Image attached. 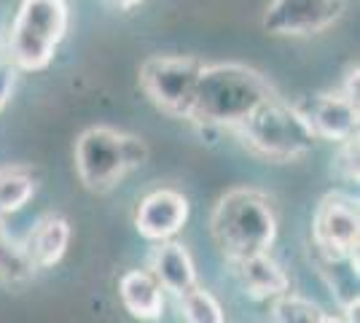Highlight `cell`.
Listing matches in <instances>:
<instances>
[{
    "mask_svg": "<svg viewBox=\"0 0 360 323\" xmlns=\"http://www.w3.org/2000/svg\"><path fill=\"white\" fill-rule=\"evenodd\" d=\"M336 146H339V148H336V154L330 159V172H333L339 181H345V184H358V178H360L358 135L349 140H342V143H336Z\"/></svg>",
    "mask_w": 360,
    "mask_h": 323,
    "instance_id": "ffe728a7",
    "label": "cell"
},
{
    "mask_svg": "<svg viewBox=\"0 0 360 323\" xmlns=\"http://www.w3.org/2000/svg\"><path fill=\"white\" fill-rule=\"evenodd\" d=\"M274 94L277 92L269 78L250 65H242V62L202 65L188 122H194L196 127L234 129L264 100H269Z\"/></svg>",
    "mask_w": 360,
    "mask_h": 323,
    "instance_id": "6da1fadb",
    "label": "cell"
},
{
    "mask_svg": "<svg viewBox=\"0 0 360 323\" xmlns=\"http://www.w3.org/2000/svg\"><path fill=\"white\" fill-rule=\"evenodd\" d=\"M68 30V0H22L6 38V57L25 73H41L54 62Z\"/></svg>",
    "mask_w": 360,
    "mask_h": 323,
    "instance_id": "5b68a950",
    "label": "cell"
},
{
    "mask_svg": "<svg viewBox=\"0 0 360 323\" xmlns=\"http://www.w3.org/2000/svg\"><path fill=\"white\" fill-rule=\"evenodd\" d=\"M70 237H73V232H70L68 218L46 215L32 227V232L22 243V248H25V253H27V259H30L35 270H49V267H54V264H60L65 259Z\"/></svg>",
    "mask_w": 360,
    "mask_h": 323,
    "instance_id": "4fadbf2b",
    "label": "cell"
},
{
    "mask_svg": "<svg viewBox=\"0 0 360 323\" xmlns=\"http://www.w3.org/2000/svg\"><path fill=\"white\" fill-rule=\"evenodd\" d=\"M347 97H352L355 103H358V65H349L347 68V76H345V84L339 87Z\"/></svg>",
    "mask_w": 360,
    "mask_h": 323,
    "instance_id": "7402d4cb",
    "label": "cell"
},
{
    "mask_svg": "<svg viewBox=\"0 0 360 323\" xmlns=\"http://www.w3.org/2000/svg\"><path fill=\"white\" fill-rule=\"evenodd\" d=\"M347 11V0H271L261 27L277 38H309L333 27Z\"/></svg>",
    "mask_w": 360,
    "mask_h": 323,
    "instance_id": "52a82bcc",
    "label": "cell"
},
{
    "mask_svg": "<svg viewBox=\"0 0 360 323\" xmlns=\"http://www.w3.org/2000/svg\"><path fill=\"white\" fill-rule=\"evenodd\" d=\"M110 11H121V14H127V11H135L137 6H143L146 0H103Z\"/></svg>",
    "mask_w": 360,
    "mask_h": 323,
    "instance_id": "603a6c76",
    "label": "cell"
},
{
    "mask_svg": "<svg viewBox=\"0 0 360 323\" xmlns=\"http://www.w3.org/2000/svg\"><path fill=\"white\" fill-rule=\"evenodd\" d=\"M180 312L186 323H226L224 308L215 299V293L196 283L194 289L180 293Z\"/></svg>",
    "mask_w": 360,
    "mask_h": 323,
    "instance_id": "d6986e66",
    "label": "cell"
},
{
    "mask_svg": "<svg viewBox=\"0 0 360 323\" xmlns=\"http://www.w3.org/2000/svg\"><path fill=\"white\" fill-rule=\"evenodd\" d=\"M231 264V272L237 277L240 289L250 299H277L285 291H290V277L283 270V264L277 262L274 256H269V251L264 253H253V256H245Z\"/></svg>",
    "mask_w": 360,
    "mask_h": 323,
    "instance_id": "8fae6325",
    "label": "cell"
},
{
    "mask_svg": "<svg viewBox=\"0 0 360 323\" xmlns=\"http://www.w3.org/2000/svg\"><path fill=\"white\" fill-rule=\"evenodd\" d=\"M312 262L330 293L336 296L339 308L345 312H355L358 310V256L326 253V251L312 248Z\"/></svg>",
    "mask_w": 360,
    "mask_h": 323,
    "instance_id": "9a60e30c",
    "label": "cell"
},
{
    "mask_svg": "<svg viewBox=\"0 0 360 323\" xmlns=\"http://www.w3.org/2000/svg\"><path fill=\"white\" fill-rule=\"evenodd\" d=\"M41 170L32 165H3L0 167V218L19 213L38 194Z\"/></svg>",
    "mask_w": 360,
    "mask_h": 323,
    "instance_id": "2e32d148",
    "label": "cell"
},
{
    "mask_svg": "<svg viewBox=\"0 0 360 323\" xmlns=\"http://www.w3.org/2000/svg\"><path fill=\"white\" fill-rule=\"evenodd\" d=\"M148 143L140 135L121 132L105 124L84 129L73 148L78 181L94 194H103L119 186L132 170L148 162Z\"/></svg>",
    "mask_w": 360,
    "mask_h": 323,
    "instance_id": "3957f363",
    "label": "cell"
},
{
    "mask_svg": "<svg viewBox=\"0 0 360 323\" xmlns=\"http://www.w3.org/2000/svg\"><path fill=\"white\" fill-rule=\"evenodd\" d=\"M326 323H355L352 321V312H339V315H326Z\"/></svg>",
    "mask_w": 360,
    "mask_h": 323,
    "instance_id": "cb8c5ba5",
    "label": "cell"
},
{
    "mask_svg": "<svg viewBox=\"0 0 360 323\" xmlns=\"http://www.w3.org/2000/svg\"><path fill=\"white\" fill-rule=\"evenodd\" d=\"M16 78H19V68L8 57H3L0 60V113L8 108L11 97H14Z\"/></svg>",
    "mask_w": 360,
    "mask_h": 323,
    "instance_id": "44dd1931",
    "label": "cell"
},
{
    "mask_svg": "<svg viewBox=\"0 0 360 323\" xmlns=\"http://www.w3.org/2000/svg\"><path fill=\"white\" fill-rule=\"evenodd\" d=\"M35 275V267L30 264L25 248L8 234L3 218H0V283L6 286H22Z\"/></svg>",
    "mask_w": 360,
    "mask_h": 323,
    "instance_id": "e0dca14e",
    "label": "cell"
},
{
    "mask_svg": "<svg viewBox=\"0 0 360 323\" xmlns=\"http://www.w3.org/2000/svg\"><path fill=\"white\" fill-rule=\"evenodd\" d=\"M191 205L178 189H156L146 194L135 210V229L150 243L172 240L188 221Z\"/></svg>",
    "mask_w": 360,
    "mask_h": 323,
    "instance_id": "30bf717a",
    "label": "cell"
},
{
    "mask_svg": "<svg viewBox=\"0 0 360 323\" xmlns=\"http://www.w3.org/2000/svg\"><path fill=\"white\" fill-rule=\"evenodd\" d=\"M3 57H6V41L0 38V60H3Z\"/></svg>",
    "mask_w": 360,
    "mask_h": 323,
    "instance_id": "d4e9b609",
    "label": "cell"
},
{
    "mask_svg": "<svg viewBox=\"0 0 360 323\" xmlns=\"http://www.w3.org/2000/svg\"><path fill=\"white\" fill-rule=\"evenodd\" d=\"M296 108L312 127L317 140L342 143L358 135V103L347 97L342 89L307 94L296 103Z\"/></svg>",
    "mask_w": 360,
    "mask_h": 323,
    "instance_id": "9c48e42d",
    "label": "cell"
},
{
    "mask_svg": "<svg viewBox=\"0 0 360 323\" xmlns=\"http://www.w3.org/2000/svg\"><path fill=\"white\" fill-rule=\"evenodd\" d=\"M150 275L159 280L165 291L180 296L196 286V264L183 243L165 240L150 256Z\"/></svg>",
    "mask_w": 360,
    "mask_h": 323,
    "instance_id": "5bb4252c",
    "label": "cell"
},
{
    "mask_svg": "<svg viewBox=\"0 0 360 323\" xmlns=\"http://www.w3.org/2000/svg\"><path fill=\"white\" fill-rule=\"evenodd\" d=\"M326 310L317 302L285 291L283 296L271 299V323H326Z\"/></svg>",
    "mask_w": 360,
    "mask_h": 323,
    "instance_id": "ac0fdd59",
    "label": "cell"
},
{
    "mask_svg": "<svg viewBox=\"0 0 360 323\" xmlns=\"http://www.w3.org/2000/svg\"><path fill=\"white\" fill-rule=\"evenodd\" d=\"M202 65L191 54H153L140 65V89L162 113L188 119Z\"/></svg>",
    "mask_w": 360,
    "mask_h": 323,
    "instance_id": "8992f818",
    "label": "cell"
},
{
    "mask_svg": "<svg viewBox=\"0 0 360 323\" xmlns=\"http://www.w3.org/2000/svg\"><path fill=\"white\" fill-rule=\"evenodd\" d=\"M119 299L137 321H159L165 315V289L150 270H129L119 280Z\"/></svg>",
    "mask_w": 360,
    "mask_h": 323,
    "instance_id": "7c38bea8",
    "label": "cell"
},
{
    "mask_svg": "<svg viewBox=\"0 0 360 323\" xmlns=\"http://www.w3.org/2000/svg\"><path fill=\"white\" fill-rule=\"evenodd\" d=\"M360 210L358 200L347 191H330L317 202L312 215V248L326 253L358 256Z\"/></svg>",
    "mask_w": 360,
    "mask_h": 323,
    "instance_id": "ba28073f",
    "label": "cell"
},
{
    "mask_svg": "<svg viewBox=\"0 0 360 323\" xmlns=\"http://www.w3.org/2000/svg\"><path fill=\"white\" fill-rule=\"evenodd\" d=\"M234 132L250 154L277 165L307 156L317 143L296 103H288L280 94L264 100L240 127H234Z\"/></svg>",
    "mask_w": 360,
    "mask_h": 323,
    "instance_id": "277c9868",
    "label": "cell"
},
{
    "mask_svg": "<svg viewBox=\"0 0 360 323\" xmlns=\"http://www.w3.org/2000/svg\"><path fill=\"white\" fill-rule=\"evenodd\" d=\"M215 243L229 262L264 253L277 240V213L258 189H231L218 200L210 218Z\"/></svg>",
    "mask_w": 360,
    "mask_h": 323,
    "instance_id": "7a4b0ae2",
    "label": "cell"
}]
</instances>
